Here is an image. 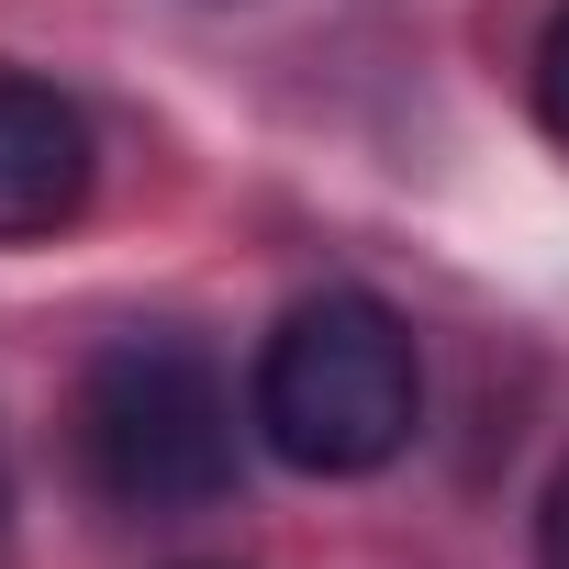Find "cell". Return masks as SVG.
Returning <instances> with one entry per match:
<instances>
[{"instance_id":"cell-1","label":"cell","mask_w":569,"mask_h":569,"mask_svg":"<svg viewBox=\"0 0 569 569\" xmlns=\"http://www.w3.org/2000/svg\"><path fill=\"white\" fill-rule=\"evenodd\" d=\"M246 425L268 436L279 469L302 480H369L413 447L425 425V358L413 325L380 291H313L268 325L257 380H246Z\"/></svg>"},{"instance_id":"cell-2","label":"cell","mask_w":569,"mask_h":569,"mask_svg":"<svg viewBox=\"0 0 569 569\" xmlns=\"http://www.w3.org/2000/svg\"><path fill=\"white\" fill-rule=\"evenodd\" d=\"M246 425H234V380L212 347L190 336H112L79 369V469L112 513L179 525L212 513L234 491Z\"/></svg>"},{"instance_id":"cell-3","label":"cell","mask_w":569,"mask_h":569,"mask_svg":"<svg viewBox=\"0 0 569 569\" xmlns=\"http://www.w3.org/2000/svg\"><path fill=\"white\" fill-rule=\"evenodd\" d=\"M90 179H101L90 112L34 68H0V246L68 234L90 212Z\"/></svg>"},{"instance_id":"cell-4","label":"cell","mask_w":569,"mask_h":569,"mask_svg":"<svg viewBox=\"0 0 569 569\" xmlns=\"http://www.w3.org/2000/svg\"><path fill=\"white\" fill-rule=\"evenodd\" d=\"M536 123L569 146V0L547 12V34H536Z\"/></svg>"},{"instance_id":"cell-5","label":"cell","mask_w":569,"mask_h":569,"mask_svg":"<svg viewBox=\"0 0 569 569\" xmlns=\"http://www.w3.org/2000/svg\"><path fill=\"white\" fill-rule=\"evenodd\" d=\"M536 569H569V458H558V480L536 502Z\"/></svg>"},{"instance_id":"cell-6","label":"cell","mask_w":569,"mask_h":569,"mask_svg":"<svg viewBox=\"0 0 569 569\" xmlns=\"http://www.w3.org/2000/svg\"><path fill=\"white\" fill-rule=\"evenodd\" d=\"M0 525H12V458H0Z\"/></svg>"},{"instance_id":"cell-7","label":"cell","mask_w":569,"mask_h":569,"mask_svg":"<svg viewBox=\"0 0 569 569\" xmlns=\"http://www.w3.org/2000/svg\"><path fill=\"white\" fill-rule=\"evenodd\" d=\"M201 569H223V558H201Z\"/></svg>"}]
</instances>
